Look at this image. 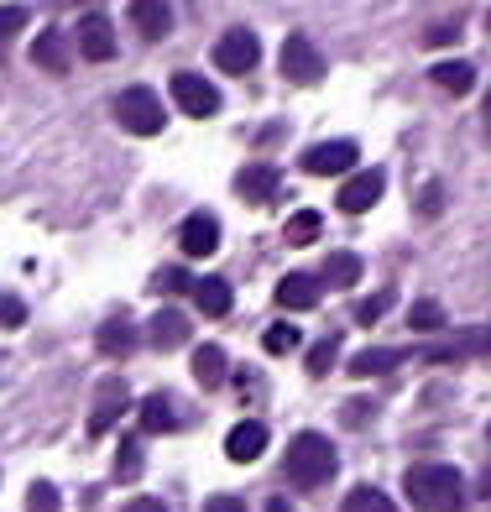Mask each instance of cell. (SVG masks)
Masks as SVG:
<instances>
[{
	"label": "cell",
	"instance_id": "1",
	"mask_svg": "<svg viewBox=\"0 0 491 512\" xmlns=\"http://www.w3.org/2000/svg\"><path fill=\"white\" fill-rule=\"evenodd\" d=\"M403 492L418 512H460L465 507V481L455 465H413L403 476Z\"/></svg>",
	"mask_w": 491,
	"mask_h": 512
},
{
	"label": "cell",
	"instance_id": "2",
	"mask_svg": "<svg viewBox=\"0 0 491 512\" xmlns=\"http://www.w3.org/2000/svg\"><path fill=\"white\" fill-rule=\"evenodd\" d=\"M335 445H330V439H324V434H298L293 439V445H288V460H283V476L298 486V492H314V486H324V481H330L335 476Z\"/></svg>",
	"mask_w": 491,
	"mask_h": 512
},
{
	"label": "cell",
	"instance_id": "3",
	"mask_svg": "<svg viewBox=\"0 0 491 512\" xmlns=\"http://www.w3.org/2000/svg\"><path fill=\"white\" fill-rule=\"evenodd\" d=\"M277 63H283V79H288V84H303V89H309V84L324 79V53H319V42H314L309 32H288Z\"/></svg>",
	"mask_w": 491,
	"mask_h": 512
},
{
	"label": "cell",
	"instance_id": "4",
	"mask_svg": "<svg viewBox=\"0 0 491 512\" xmlns=\"http://www.w3.org/2000/svg\"><path fill=\"white\" fill-rule=\"evenodd\" d=\"M115 121H121L131 136H157L162 131V100L152 95V89H126L121 100H115Z\"/></svg>",
	"mask_w": 491,
	"mask_h": 512
},
{
	"label": "cell",
	"instance_id": "5",
	"mask_svg": "<svg viewBox=\"0 0 491 512\" xmlns=\"http://www.w3.org/2000/svg\"><path fill=\"white\" fill-rule=\"evenodd\" d=\"M256 63H262V42H256L251 27H230L215 42V68H220V74H251Z\"/></svg>",
	"mask_w": 491,
	"mask_h": 512
},
{
	"label": "cell",
	"instance_id": "6",
	"mask_svg": "<svg viewBox=\"0 0 491 512\" xmlns=\"http://www.w3.org/2000/svg\"><path fill=\"white\" fill-rule=\"evenodd\" d=\"M173 100H178L183 115H194V121L220 115V89L209 84L204 74H173Z\"/></svg>",
	"mask_w": 491,
	"mask_h": 512
},
{
	"label": "cell",
	"instance_id": "7",
	"mask_svg": "<svg viewBox=\"0 0 491 512\" xmlns=\"http://www.w3.org/2000/svg\"><path fill=\"white\" fill-rule=\"evenodd\" d=\"M356 157H361L356 142H319V147L303 152V173H314V178H340V173L356 168Z\"/></svg>",
	"mask_w": 491,
	"mask_h": 512
},
{
	"label": "cell",
	"instance_id": "8",
	"mask_svg": "<svg viewBox=\"0 0 491 512\" xmlns=\"http://www.w3.org/2000/svg\"><path fill=\"white\" fill-rule=\"evenodd\" d=\"M131 408V392H126V382L121 377H105L100 387H95V413H89V434H110L115 429V418H121Z\"/></svg>",
	"mask_w": 491,
	"mask_h": 512
},
{
	"label": "cell",
	"instance_id": "9",
	"mask_svg": "<svg viewBox=\"0 0 491 512\" xmlns=\"http://www.w3.org/2000/svg\"><path fill=\"white\" fill-rule=\"evenodd\" d=\"M382 189H387V173H382V168L350 173V178L340 183V209H345V215H366V209L382 199Z\"/></svg>",
	"mask_w": 491,
	"mask_h": 512
},
{
	"label": "cell",
	"instance_id": "10",
	"mask_svg": "<svg viewBox=\"0 0 491 512\" xmlns=\"http://www.w3.org/2000/svg\"><path fill=\"white\" fill-rule=\"evenodd\" d=\"M79 53L89 63H110L115 58V27H110V16L105 11H89L79 21Z\"/></svg>",
	"mask_w": 491,
	"mask_h": 512
},
{
	"label": "cell",
	"instance_id": "11",
	"mask_svg": "<svg viewBox=\"0 0 491 512\" xmlns=\"http://www.w3.org/2000/svg\"><path fill=\"white\" fill-rule=\"evenodd\" d=\"M178 246H183V256H215L220 251V220L215 215H189L178 225Z\"/></svg>",
	"mask_w": 491,
	"mask_h": 512
},
{
	"label": "cell",
	"instance_id": "12",
	"mask_svg": "<svg viewBox=\"0 0 491 512\" xmlns=\"http://www.w3.org/2000/svg\"><path fill=\"white\" fill-rule=\"evenodd\" d=\"M32 63H37V68H48V74H68V68H74V42H68V32H58V27L37 32V42H32Z\"/></svg>",
	"mask_w": 491,
	"mask_h": 512
},
{
	"label": "cell",
	"instance_id": "13",
	"mask_svg": "<svg viewBox=\"0 0 491 512\" xmlns=\"http://www.w3.org/2000/svg\"><path fill=\"white\" fill-rule=\"evenodd\" d=\"M262 450H267V424H256V418H246V424H236L225 434V455L236 465H251Z\"/></svg>",
	"mask_w": 491,
	"mask_h": 512
},
{
	"label": "cell",
	"instance_id": "14",
	"mask_svg": "<svg viewBox=\"0 0 491 512\" xmlns=\"http://www.w3.org/2000/svg\"><path fill=\"white\" fill-rule=\"evenodd\" d=\"M319 293H324L319 277H309V272H288L283 283H277V304L293 309V314H303V309H314V304H319Z\"/></svg>",
	"mask_w": 491,
	"mask_h": 512
},
{
	"label": "cell",
	"instance_id": "15",
	"mask_svg": "<svg viewBox=\"0 0 491 512\" xmlns=\"http://www.w3.org/2000/svg\"><path fill=\"white\" fill-rule=\"evenodd\" d=\"M95 345H100V356H110V361H126V356L136 351V324H131L126 314L105 319V324H100V335H95Z\"/></svg>",
	"mask_w": 491,
	"mask_h": 512
},
{
	"label": "cell",
	"instance_id": "16",
	"mask_svg": "<svg viewBox=\"0 0 491 512\" xmlns=\"http://www.w3.org/2000/svg\"><path fill=\"white\" fill-rule=\"evenodd\" d=\"M236 194L251 199V204H267L277 194V168L272 162H251V168H241L236 173Z\"/></svg>",
	"mask_w": 491,
	"mask_h": 512
},
{
	"label": "cell",
	"instance_id": "17",
	"mask_svg": "<svg viewBox=\"0 0 491 512\" xmlns=\"http://www.w3.org/2000/svg\"><path fill=\"white\" fill-rule=\"evenodd\" d=\"M408 356L397 345H366L361 356H350V377H387L392 366H403Z\"/></svg>",
	"mask_w": 491,
	"mask_h": 512
},
{
	"label": "cell",
	"instance_id": "18",
	"mask_svg": "<svg viewBox=\"0 0 491 512\" xmlns=\"http://www.w3.org/2000/svg\"><path fill=\"white\" fill-rule=\"evenodd\" d=\"M131 21H136V32H142L147 42H157V37L173 32V11L162 6V0H136V6H131Z\"/></svg>",
	"mask_w": 491,
	"mask_h": 512
},
{
	"label": "cell",
	"instance_id": "19",
	"mask_svg": "<svg viewBox=\"0 0 491 512\" xmlns=\"http://www.w3.org/2000/svg\"><path fill=\"white\" fill-rule=\"evenodd\" d=\"M194 304H199L209 319H225L230 304H236V293H230L225 277H199V283H194Z\"/></svg>",
	"mask_w": 491,
	"mask_h": 512
},
{
	"label": "cell",
	"instance_id": "20",
	"mask_svg": "<svg viewBox=\"0 0 491 512\" xmlns=\"http://www.w3.org/2000/svg\"><path fill=\"white\" fill-rule=\"evenodd\" d=\"M183 340H189V319H183L178 309H162L152 319V345H157V351H178Z\"/></svg>",
	"mask_w": 491,
	"mask_h": 512
},
{
	"label": "cell",
	"instance_id": "21",
	"mask_svg": "<svg viewBox=\"0 0 491 512\" xmlns=\"http://www.w3.org/2000/svg\"><path fill=\"white\" fill-rule=\"evenodd\" d=\"M142 429H147V434H168V429H178V403L168 398V392H152V398L142 403Z\"/></svg>",
	"mask_w": 491,
	"mask_h": 512
},
{
	"label": "cell",
	"instance_id": "22",
	"mask_svg": "<svg viewBox=\"0 0 491 512\" xmlns=\"http://www.w3.org/2000/svg\"><path fill=\"white\" fill-rule=\"evenodd\" d=\"M429 74H434L439 89H450V95H471V89H476V68L465 63V58H455V63H434Z\"/></svg>",
	"mask_w": 491,
	"mask_h": 512
},
{
	"label": "cell",
	"instance_id": "23",
	"mask_svg": "<svg viewBox=\"0 0 491 512\" xmlns=\"http://www.w3.org/2000/svg\"><path fill=\"white\" fill-rule=\"evenodd\" d=\"M230 377V371H225V351H220V345H199V351H194V382L199 387H220Z\"/></svg>",
	"mask_w": 491,
	"mask_h": 512
},
{
	"label": "cell",
	"instance_id": "24",
	"mask_svg": "<svg viewBox=\"0 0 491 512\" xmlns=\"http://www.w3.org/2000/svg\"><path fill=\"white\" fill-rule=\"evenodd\" d=\"M324 283H330V288L361 283V256L356 251H330V262H324Z\"/></svg>",
	"mask_w": 491,
	"mask_h": 512
},
{
	"label": "cell",
	"instance_id": "25",
	"mask_svg": "<svg viewBox=\"0 0 491 512\" xmlns=\"http://www.w3.org/2000/svg\"><path fill=\"white\" fill-rule=\"evenodd\" d=\"M340 512H397L392 507V497L387 492H377V486H356V492L345 497V507Z\"/></svg>",
	"mask_w": 491,
	"mask_h": 512
},
{
	"label": "cell",
	"instance_id": "26",
	"mask_svg": "<svg viewBox=\"0 0 491 512\" xmlns=\"http://www.w3.org/2000/svg\"><path fill=\"white\" fill-rule=\"evenodd\" d=\"M408 324H413V330H424V335H434V330H444V309L434 304V298H418V304L408 309Z\"/></svg>",
	"mask_w": 491,
	"mask_h": 512
},
{
	"label": "cell",
	"instance_id": "27",
	"mask_svg": "<svg viewBox=\"0 0 491 512\" xmlns=\"http://www.w3.org/2000/svg\"><path fill=\"white\" fill-rule=\"evenodd\" d=\"M309 241H319V215L314 209H298L288 220V246H309Z\"/></svg>",
	"mask_w": 491,
	"mask_h": 512
},
{
	"label": "cell",
	"instance_id": "28",
	"mask_svg": "<svg viewBox=\"0 0 491 512\" xmlns=\"http://www.w3.org/2000/svg\"><path fill=\"white\" fill-rule=\"evenodd\" d=\"M27 512H63L58 486H53V481H32V492H27Z\"/></svg>",
	"mask_w": 491,
	"mask_h": 512
},
{
	"label": "cell",
	"instance_id": "29",
	"mask_svg": "<svg viewBox=\"0 0 491 512\" xmlns=\"http://www.w3.org/2000/svg\"><path fill=\"white\" fill-rule=\"evenodd\" d=\"M335 356H340V335H324L314 351H309V371H314V377H324V371L335 366Z\"/></svg>",
	"mask_w": 491,
	"mask_h": 512
},
{
	"label": "cell",
	"instance_id": "30",
	"mask_svg": "<svg viewBox=\"0 0 491 512\" xmlns=\"http://www.w3.org/2000/svg\"><path fill=\"white\" fill-rule=\"evenodd\" d=\"M262 345L272 356H288V351H298V330H293V324H272V330L262 335Z\"/></svg>",
	"mask_w": 491,
	"mask_h": 512
},
{
	"label": "cell",
	"instance_id": "31",
	"mask_svg": "<svg viewBox=\"0 0 491 512\" xmlns=\"http://www.w3.org/2000/svg\"><path fill=\"white\" fill-rule=\"evenodd\" d=\"M115 476H142V445L136 439H121V455H115Z\"/></svg>",
	"mask_w": 491,
	"mask_h": 512
},
{
	"label": "cell",
	"instance_id": "32",
	"mask_svg": "<svg viewBox=\"0 0 491 512\" xmlns=\"http://www.w3.org/2000/svg\"><path fill=\"white\" fill-rule=\"evenodd\" d=\"M21 27H27V6H0V48H6Z\"/></svg>",
	"mask_w": 491,
	"mask_h": 512
},
{
	"label": "cell",
	"instance_id": "33",
	"mask_svg": "<svg viewBox=\"0 0 491 512\" xmlns=\"http://www.w3.org/2000/svg\"><path fill=\"white\" fill-rule=\"evenodd\" d=\"M0 324H6V330H16V324H27V304H21L16 293H0Z\"/></svg>",
	"mask_w": 491,
	"mask_h": 512
},
{
	"label": "cell",
	"instance_id": "34",
	"mask_svg": "<svg viewBox=\"0 0 491 512\" xmlns=\"http://www.w3.org/2000/svg\"><path fill=\"white\" fill-rule=\"evenodd\" d=\"M189 283H194L189 272H178V267H162L152 288H157V293H183V288H189Z\"/></svg>",
	"mask_w": 491,
	"mask_h": 512
},
{
	"label": "cell",
	"instance_id": "35",
	"mask_svg": "<svg viewBox=\"0 0 491 512\" xmlns=\"http://www.w3.org/2000/svg\"><path fill=\"white\" fill-rule=\"evenodd\" d=\"M387 309H392V293H377V298H366V304L356 309V319H361V324H371V319H382Z\"/></svg>",
	"mask_w": 491,
	"mask_h": 512
},
{
	"label": "cell",
	"instance_id": "36",
	"mask_svg": "<svg viewBox=\"0 0 491 512\" xmlns=\"http://www.w3.org/2000/svg\"><path fill=\"white\" fill-rule=\"evenodd\" d=\"M204 512H251V507L241 497H230V492H215V497L204 502Z\"/></svg>",
	"mask_w": 491,
	"mask_h": 512
},
{
	"label": "cell",
	"instance_id": "37",
	"mask_svg": "<svg viewBox=\"0 0 491 512\" xmlns=\"http://www.w3.org/2000/svg\"><path fill=\"white\" fill-rule=\"evenodd\" d=\"M439 209H444V189H439V183H429V189H424V215L434 220Z\"/></svg>",
	"mask_w": 491,
	"mask_h": 512
},
{
	"label": "cell",
	"instance_id": "38",
	"mask_svg": "<svg viewBox=\"0 0 491 512\" xmlns=\"http://www.w3.org/2000/svg\"><path fill=\"white\" fill-rule=\"evenodd\" d=\"M121 512H168V507H162L157 497H131V502H126Z\"/></svg>",
	"mask_w": 491,
	"mask_h": 512
},
{
	"label": "cell",
	"instance_id": "39",
	"mask_svg": "<svg viewBox=\"0 0 491 512\" xmlns=\"http://www.w3.org/2000/svg\"><path fill=\"white\" fill-rule=\"evenodd\" d=\"M460 37V27H429V42H439V48H444V42H455Z\"/></svg>",
	"mask_w": 491,
	"mask_h": 512
},
{
	"label": "cell",
	"instance_id": "40",
	"mask_svg": "<svg viewBox=\"0 0 491 512\" xmlns=\"http://www.w3.org/2000/svg\"><path fill=\"white\" fill-rule=\"evenodd\" d=\"M267 512H293V507H288L283 497H272V502H267Z\"/></svg>",
	"mask_w": 491,
	"mask_h": 512
},
{
	"label": "cell",
	"instance_id": "41",
	"mask_svg": "<svg viewBox=\"0 0 491 512\" xmlns=\"http://www.w3.org/2000/svg\"><path fill=\"white\" fill-rule=\"evenodd\" d=\"M481 497H486V502H491V471H486V476H481Z\"/></svg>",
	"mask_w": 491,
	"mask_h": 512
},
{
	"label": "cell",
	"instance_id": "42",
	"mask_svg": "<svg viewBox=\"0 0 491 512\" xmlns=\"http://www.w3.org/2000/svg\"><path fill=\"white\" fill-rule=\"evenodd\" d=\"M486 121H491V100H486Z\"/></svg>",
	"mask_w": 491,
	"mask_h": 512
}]
</instances>
